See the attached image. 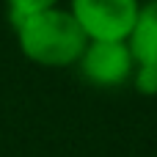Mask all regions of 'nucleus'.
<instances>
[{
	"label": "nucleus",
	"mask_w": 157,
	"mask_h": 157,
	"mask_svg": "<svg viewBox=\"0 0 157 157\" xmlns=\"http://www.w3.org/2000/svg\"><path fill=\"white\" fill-rule=\"evenodd\" d=\"M58 3H61V0H6L11 25H17L19 19H25V17H30V14H39V11L55 8Z\"/></svg>",
	"instance_id": "obj_5"
},
{
	"label": "nucleus",
	"mask_w": 157,
	"mask_h": 157,
	"mask_svg": "<svg viewBox=\"0 0 157 157\" xmlns=\"http://www.w3.org/2000/svg\"><path fill=\"white\" fill-rule=\"evenodd\" d=\"M77 66L83 77L99 88H116L132 80L135 72V61L127 41H88Z\"/></svg>",
	"instance_id": "obj_3"
},
{
	"label": "nucleus",
	"mask_w": 157,
	"mask_h": 157,
	"mask_svg": "<svg viewBox=\"0 0 157 157\" xmlns=\"http://www.w3.org/2000/svg\"><path fill=\"white\" fill-rule=\"evenodd\" d=\"M14 30H17V44L22 55L30 63H39L47 69L75 66L88 44L86 33L80 30L69 8H61V6L19 19Z\"/></svg>",
	"instance_id": "obj_1"
},
{
	"label": "nucleus",
	"mask_w": 157,
	"mask_h": 157,
	"mask_svg": "<svg viewBox=\"0 0 157 157\" xmlns=\"http://www.w3.org/2000/svg\"><path fill=\"white\" fill-rule=\"evenodd\" d=\"M141 0H69V14L88 41H127Z\"/></svg>",
	"instance_id": "obj_2"
},
{
	"label": "nucleus",
	"mask_w": 157,
	"mask_h": 157,
	"mask_svg": "<svg viewBox=\"0 0 157 157\" xmlns=\"http://www.w3.org/2000/svg\"><path fill=\"white\" fill-rule=\"evenodd\" d=\"M132 86H135L138 94L155 97L157 94V69H152V66H135V72H132Z\"/></svg>",
	"instance_id": "obj_6"
},
{
	"label": "nucleus",
	"mask_w": 157,
	"mask_h": 157,
	"mask_svg": "<svg viewBox=\"0 0 157 157\" xmlns=\"http://www.w3.org/2000/svg\"><path fill=\"white\" fill-rule=\"evenodd\" d=\"M127 47L132 52L135 66L157 69V0L141 3V11H138L130 39H127Z\"/></svg>",
	"instance_id": "obj_4"
}]
</instances>
